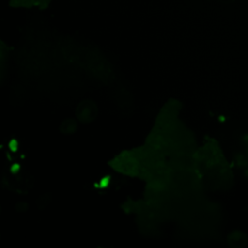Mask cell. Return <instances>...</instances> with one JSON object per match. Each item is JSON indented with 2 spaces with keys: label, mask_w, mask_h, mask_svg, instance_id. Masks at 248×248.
Masks as SVG:
<instances>
[{
  "label": "cell",
  "mask_w": 248,
  "mask_h": 248,
  "mask_svg": "<svg viewBox=\"0 0 248 248\" xmlns=\"http://www.w3.org/2000/svg\"><path fill=\"white\" fill-rule=\"evenodd\" d=\"M112 167L126 174L139 175L140 173V163L135 152H126L116 157L111 162Z\"/></svg>",
  "instance_id": "obj_1"
},
{
  "label": "cell",
  "mask_w": 248,
  "mask_h": 248,
  "mask_svg": "<svg viewBox=\"0 0 248 248\" xmlns=\"http://www.w3.org/2000/svg\"><path fill=\"white\" fill-rule=\"evenodd\" d=\"M97 115V108L91 101H83L77 108V117L83 123L91 122Z\"/></svg>",
  "instance_id": "obj_2"
},
{
  "label": "cell",
  "mask_w": 248,
  "mask_h": 248,
  "mask_svg": "<svg viewBox=\"0 0 248 248\" xmlns=\"http://www.w3.org/2000/svg\"><path fill=\"white\" fill-rule=\"evenodd\" d=\"M50 0H11L10 5L13 7H40L46 8Z\"/></svg>",
  "instance_id": "obj_3"
},
{
  "label": "cell",
  "mask_w": 248,
  "mask_h": 248,
  "mask_svg": "<svg viewBox=\"0 0 248 248\" xmlns=\"http://www.w3.org/2000/svg\"><path fill=\"white\" fill-rule=\"evenodd\" d=\"M246 240H247L246 235L242 232H238V231L232 232L229 236L230 244L234 247L243 246L246 243Z\"/></svg>",
  "instance_id": "obj_4"
},
{
  "label": "cell",
  "mask_w": 248,
  "mask_h": 248,
  "mask_svg": "<svg viewBox=\"0 0 248 248\" xmlns=\"http://www.w3.org/2000/svg\"><path fill=\"white\" fill-rule=\"evenodd\" d=\"M77 130V123L72 119L65 120L61 125V131L66 134L74 133Z\"/></svg>",
  "instance_id": "obj_5"
},
{
  "label": "cell",
  "mask_w": 248,
  "mask_h": 248,
  "mask_svg": "<svg viewBox=\"0 0 248 248\" xmlns=\"http://www.w3.org/2000/svg\"><path fill=\"white\" fill-rule=\"evenodd\" d=\"M219 2H221V3H225V4H228V3H232V2H233L234 0H218Z\"/></svg>",
  "instance_id": "obj_6"
}]
</instances>
